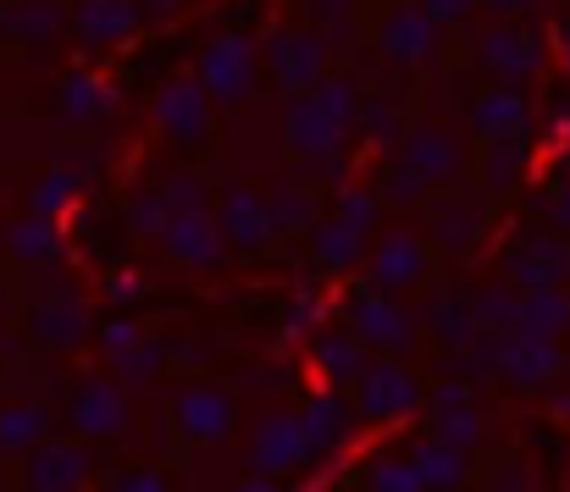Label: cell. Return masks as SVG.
<instances>
[{"mask_svg": "<svg viewBox=\"0 0 570 492\" xmlns=\"http://www.w3.org/2000/svg\"><path fill=\"white\" fill-rule=\"evenodd\" d=\"M361 100H366V95H361L355 78L327 72L311 95H294V100L283 106V145H288V156L299 161V171L344 156V145H350V134H355V117H361Z\"/></svg>", "mask_w": 570, "mask_h": 492, "instance_id": "1", "label": "cell"}, {"mask_svg": "<svg viewBox=\"0 0 570 492\" xmlns=\"http://www.w3.org/2000/svg\"><path fill=\"white\" fill-rule=\"evenodd\" d=\"M327 56H333V45L322 39V28H311V22H283V28H272V39L261 45V72L294 100V95H311V89L327 78Z\"/></svg>", "mask_w": 570, "mask_h": 492, "instance_id": "2", "label": "cell"}, {"mask_svg": "<svg viewBox=\"0 0 570 492\" xmlns=\"http://www.w3.org/2000/svg\"><path fill=\"white\" fill-rule=\"evenodd\" d=\"M504 283L515 294H543V288H560L570 283V238L554 227H527L504 244V260H499Z\"/></svg>", "mask_w": 570, "mask_h": 492, "instance_id": "3", "label": "cell"}, {"mask_svg": "<svg viewBox=\"0 0 570 492\" xmlns=\"http://www.w3.org/2000/svg\"><path fill=\"white\" fill-rule=\"evenodd\" d=\"M194 83L210 95V106H244L261 83V50L249 33H216L199 50V72Z\"/></svg>", "mask_w": 570, "mask_h": 492, "instance_id": "4", "label": "cell"}, {"mask_svg": "<svg viewBox=\"0 0 570 492\" xmlns=\"http://www.w3.org/2000/svg\"><path fill=\"white\" fill-rule=\"evenodd\" d=\"M476 67L493 72L499 83L521 89L527 78H538L549 67V50H543L538 28H527V22H488L476 33Z\"/></svg>", "mask_w": 570, "mask_h": 492, "instance_id": "5", "label": "cell"}, {"mask_svg": "<svg viewBox=\"0 0 570 492\" xmlns=\"http://www.w3.org/2000/svg\"><path fill=\"white\" fill-rule=\"evenodd\" d=\"M344 332H355L366 348H382V354H404V348H415V316L399 311L387 294L366 288V283L344 294Z\"/></svg>", "mask_w": 570, "mask_h": 492, "instance_id": "6", "label": "cell"}, {"mask_svg": "<svg viewBox=\"0 0 570 492\" xmlns=\"http://www.w3.org/2000/svg\"><path fill=\"white\" fill-rule=\"evenodd\" d=\"M426 272H432V249L415 238V233H404V227H393L387 238L372 244V255H366V288H377V294H415L421 283H426Z\"/></svg>", "mask_w": 570, "mask_h": 492, "instance_id": "7", "label": "cell"}, {"mask_svg": "<svg viewBox=\"0 0 570 492\" xmlns=\"http://www.w3.org/2000/svg\"><path fill=\"white\" fill-rule=\"evenodd\" d=\"M210 222H216L222 244H227V249H244V255H266L272 238H277V233H272V216H266V199H261V188H249V183H227V188L216 194Z\"/></svg>", "mask_w": 570, "mask_h": 492, "instance_id": "8", "label": "cell"}, {"mask_svg": "<svg viewBox=\"0 0 570 492\" xmlns=\"http://www.w3.org/2000/svg\"><path fill=\"white\" fill-rule=\"evenodd\" d=\"M361 393H355V410L366 415V421H399V415H410L426 393H421V376L410 371V365H399V360H377V365H366V376L355 382Z\"/></svg>", "mask_w": 570, "mask_h": 492, "instance_id": "9", "label": "cell"}, {"mask_svg": "<svg viewBox=\"0 0 570 492\" xmlns=\"http://www.w3.org/2000/svg\"><path fill=\"white\" fill-rule=\"evenodd\" d=\"M28 332H33L39 343H50V348H78V343L95 332V316H89V305H83L78 288L56 283V288H45V294L28 305Z\"/></svg>", "mask_w": 570, "mask_h": 492, "instance_id": "10", "label": "cell"}, {"mask_svg": "<svg viewBox=\"0 0 570 492\" xmlns=\"http://www.w3.org/2000/svg\"><path fill=\"white\" fill-rule=\"evenodd\" d=\"M210 122H216V106H210V95L194 78H173L156 95V128L173 145H205L210 139Z\"/></svg>", "mask_w": 570, "mask_h": 492, "instance_id": "11", "label": "cell"}, {"mask_svg": "<svg viewBox=\"0 0 570 492\" xmlns=\"http://www.w3.org/2000/svg\"><path fill=\"white\" fill-rule=\"evenodd\" d=\"M393 161L410 166L426 188H443V183H454V177L465 171V150H460V139H454L449 128H410V134L399 139Z\"/></svg>", "mask_w": 570, "mask_h": 492, "instance_id": "12", "label": "cell"}, {"mask_svg": "<svg viewBox=\"0 0 570 492\" xmlns=\"http://www.w3.org/2000/svg\"><path fill=\"white\" fill-rule=\"evenodd\" d=\"M156 244H161L167 260H178V266H189V272H216L222 255H227V244H222L210 210H184V216H173V222L156 233Z\"/></svg>", "mask_w": 570, "mask_h": 492, "instance_id": "13", "label": "cell"}, {"mask_svg": "<svg viewBox=\"0 0 570 492\" xmlns=\"http://www.w3.org/2000/svg\"><path fill=\"white\" fill-rule=\"evenodd\" d=\"M493 371L504 382H515V387H543L549 376L566 371V354L554 343H543V337L510 332V337H493Z\"/></svg>", "mask_w": 570, "mask_h": 492, "instance_id": "14", "label": "cell"}, {"mask_svg": "<svg viewBox=\"0 0 570 492\" xmlns=\"http://www.w3.org/2000/svg\"><path fill=\"white\" fill-rule=\"evenodd\" d=\"M377 50L393 67H421L438 56V28L421 6H393L377 22Z\"/></svg>", "mask_w": 570, "mask_h": 492, "instance_id": "15", "label": "cell"}, {"mask_svg": "<svg viewBox=\"0 0 570 492\" xmlns=\"http://www.w3.org/2000/svg\"><path fill=\"white\" fill-rule=\"evenodd\" d=\"M532 128V100L510 83H493L471 100V134L482 145H499V139H527Z\"/></svg>", "mask_w": 570, "mask_h": 492, "instance_id": "16", "label": "cell"}, {"mask_svg": "<svg viewBox=\"0 0 570 492\" xmlns=\"http://www.w3.org/2000/svg\"><path fill=\"white\" fill-rule=\"evenodd\" d=\"M426 216H432V249L443 255H471L488 233V210L471 194H443L426 205Z\"/></svg>", "mask_w": 570, "mask_h": 492, "instance_id": "17", "label": "cell"}, {"mask_svg": "<svg viewBox=\"0 0 570 492\" xmlns=\"http://www.w3.org/2000/svg\"><path fill=\"white\" fill-rule=\"evenodd\" d=\"M249 460L261 471H299L311 460V443H305V426L294 410H272L255 421V437H249Z\"/></svg>", "mask_w": 570, "mask_h": 492, "instance_id": "18", "label": "cell"}, {"mask_svg": "<svg viewBox=\"0 0 570 492\" xmlns=\"http://www.w3.org/2000/svg\"><path fill=\"white\" fill-rule=\"evenodd\" d=\"M72 426H78L83 437H111V432H122V426H128V398H122V387L106 382V376H83L78 393H72Z\"/></svg>", "mask_w": 570, "mask_h": 492, "instance_id": "19", "label": "cell"}, {"mask_svg": "<svg viewBox=\"0 0 570 492\" xmlns=\"http://www.w3.org/2000/svg\"><path fill=\"white\" fill-rule=\"evenodd\" d=\"M261 199H266V216H272V233H277V238L311 233V227L327 216V210H322V188L305 183V177H283V183H272Z\"/></svg>", "mask_w": 570, "mask_h": 492, "instance_id": "20", "label": "cell"}, {"mask_svg": "<svg viewBox=\"0 0 570 492\" xmlns=\"http://www.w3.org/2000/svg\"><path fill=\"white\" fill-rule=\"evenodd\" d=\"M139 22H145L139 0H78V11H72L78 39H83V45H95V50L134 39V33H139Z\"/></svg>", "mask_w": 570, "mask_h": 492, "instance_id": "21", "label": "cell"}, {"mask_svg": "<svg viewBox=\"0 0 570 492\" xmlns=\"http://www.w3.org/2000/svg\"><path fill=\"white\" fill-rule=\"evenodd\" d=\"M366 255H372V238H366V233H355L350 222L322 216V222L311 227V260H316L322 272L350 277V272H361V266H366Z\"/></svg>", "mask_w": 570, "mask_h": 492, "instance_id": "22", "label": "cell"}, {"mask_svg": "<svg viewBox=\"0 0 570 492\" xmlns=\"http://www.w3.org/2000/svg\"><path fill=\"white\" fill-rule=\"evenodd\" d=\"M173 415H178V426L189 432L194 443H222L233 432V398L222 387H184Z\"/></svg>", "mask_w": 570, "mask_h": 492, "instance_id": "23", "label": "cell"}, {"mask_svg": "<svg viewBox=\"0 0 570 492\" xmlns=\"http://www.w3.org/2000/svg\"><path fill=\"white\" fill-rule=\"evenodd\" d=\"M410 471H415L421 492H460L465 482H471L465 454L449 449V443H438V437H421V443L410 449Z\"/></svg>", "mask_w": 570, "mask_h": 492, "instance_id": "24", "label": "cell"}, {"mask_svg": "<svg viewBox=\"0 0 570 492\" xmlns=\"http://www.w3.org/2000/svg\"><path fill=\"white\" fill-rule=\"evenodd\" d=\"M299 426H305V443H311V454H322V449H338V443H350V432H355V410H350L338 393H316V398L299 410Z\"/></svg>", "mask_w": 570, "mask_h": 492, "instance_id": "25", "label": "cell"}, {"mask_svg": "<svg viewBox=\"0 0 570 492\" xmlns=\"http://www.w3.org/2000/svg\"><path fill=\"white\" fill-rule=\"evenodd\" d=\"M83 476H89V454L72 449V443H50V449H39L33 465H28L33 492H78Z\"/></svg>", "mask_w": 570, "mask_h": 492, "instance_id": "26", "label": "cell"}, {"mask_svg": "<svg viewBox=\"0 0 570 492\" xmlns=\"http://www.w3.org/2000/svg\"><path fill=\"white\" fill-rule=\"evenodd\" d=\"M311 360H316V371H322L327 382H361L366 365H372V348H366L355 332L338 327V332H322V337H316Z\"/></svg>", "mask_w": 570, "mask_h": 492, "instance_id": "27", "label": "cell"}, {"mask_svg": "<svg viewBox=\"0 0 570 492\" xmlns=\"http://www.w3.org/2000/svg\"><path fill=\"white\" fill-rule=\"evenodd\" d=\"M111 106H117V89L100 78V72H67L61 78V117L67 122H100V117H111Z\"/></svg>", "mask_w": 570, "mask_h": 492, "instance_id": "28", "label": "cell"}, {"mask_svg": "<svg viewBox=\"0 0 570 492\" xmlns=\"http://www.w3.org/2000/svg\"><path fill=\"white\" fill-rule=\"evenodd\" d=\"M521 177H527V139H499V145H488V150L476 156V183H482V194H493V199L515 194Z\"/></svg>", "mask_w": 570, "mask_h": 492, "instance_id": "29", "label": "cell"}, {"mask_svg": "<svg viewBox=\"0 0 570 492\" xmlns=\"http://www.w3.org/2000/svg\"><path fill=\"white\" fill-rule=\"evenodd\" d=\"M566 327H570V294L566 288L521 294V316H515V332H521V337H543V343H554Z\"/></svg>", "mask_w": 570, "mask_h": 492, "instance_id": "30", "label": "cell"}, {"mask_svg": "<svg viewBox=\"0 0 570 492\" xmlns=\"http://www.w3.org/2000/svg\"><path fill=\"white\" fill-rule=\"evenodd\" d=\"M421 322L432 327V337H438V343H449L454 354L476 343L471 299H460V294H438V299H426V305H421Z\"/></svg>", "mask_w": 570, "mask_h": 492, "instance_id": "31", "label": "cell"}, {"mask_svg": "<svg viewBox=\"0 0 570 492\" xmlns=\"http://www.w3.org/2000/svg\"><path fill=\"white\" fill-rule=\"evenodd\" d=\"M515 316H521V294H515L510 283H488L482 294H471L476 337H510V332H515Z\"/></svg>", "mask_w": 570, "mask_h": 492, "instance_id": "32", "label": "cell"}, {"mask_svg": "<svg viewBox=\"0 0 570 492\" xmlns=\"http://www.w3.org/2000/svg\"><path fill=\"white\" fill-rule=\"evenodd\" d=\"M6 249L28 266H50V260H61V233L45 216H22V222L6 227Z\"/></svg>", "mask_w": 570, "mask_h": 492, "instance_id": "33", "label": "cell"}, {"mask_svg": "<svg viewBox=\"0 0 570 492\" xmlns=\"http://www.w3.org/2000/svg\"><path fill=\"white\" fill-rule=\"evenodd\" d=\"M6 28H11L17 39H28V45H45V39H56V33L67 28V17H61L56 0H17V6L6 11Z\"/></svg>", "mask_w": 570, "mask_h": 492, "instance_id": "34", "label": "cell"}, {"mask_svg": "<svg viewBox=\"0 0 570 492\" xmlns=\"http://www.w3.org/2000/svg\"><path fill=\"white\" fill-rule=\"evenodd\" d=\"M78 188H83V177H78V171H67V166L45 171V177L33 183V210H28V216H45V222L67 216V210L78 205Z\"/></svg>", "mask_w": 570, "mask_h": 492, "instance_id": "35", "label": "cell"}, {"mask_svg": "<svg viewBox=\"0 0 570 492\" xmlns=\"http://www.w3.org/2000/svg\"><path fill=\"white\" fill-rule=\"evenodd\" d=\"M333 216L372 238V227H377V216H382V194L377 188H361V183H344V188H338V199H333Z\"/></svg>", "mask_w": 570, "mask_h": 492, "instance_id": "36", "label": "cell"}, {"mask_svg": "<svg viewBox=\"0 0 570 492\" xmlns=\"http://www.w3.org/2000/svg\"><path fill=\"white\" fill-rule=\"evenodd\" d=\"M45 426H50V415L39 404H11V410H0V449H33L45 437Z\"/></svg>", "mask_w": 570, "mask_h": 492, "instance_id": "37", "label": "cell"}, {"mask_svg": "<svg viewBox=\"0 0 570 492\" xmlns=\"http://www.w3.org/2000/svg\"><path fill=\"white\" fill-rule=\"evenodd\" d=\"M355 128H361L372 145H387V150H399V139L410 134L393 100H361V117H355Z\"/></svg>", "mask_w": 570, "mask_h": 492, "instance_id": "38", "label": "cell"}, {"mask_svg": "<svg viewBox=\"0 0 570 492\" xmlns=\"http://www.w3.org/2000/svg\"><path fill=\"white\" fill-rule=\"evenodd\" d=\"M432 437L465 454V449L482 437V421H476V410H471V404H460V410H432Z\"/></svg>", "mask_w": 570, "mask_h": 492, "instance_id": "39", "label": "cell"}, {"mask_svg": "<svg viewBox=\"0 0 570 492\" xmlns=\"http://www.w3.org/2000/svg\"><path fill=\"white\" fill-rule=\"evenodd\" d=\"M322 316H327V299H322L316 288H305V294H294V299H288L283 327H288V337H311V332L322 327Z\"/></svg>", "mask_w": 570, "mask_h": 492, "instance_id": "40", "label": "cell"}, {"mask_svg": "<svg viewBox=\"0 0 570 492\" xmlns=\"http://www.w3.org/2000/svg\"><path fill=\"white\" fill-rule=\"evenodd\" d=\"M156 188H161V199H167V216L210 210V205H205V183H199L194 171H178V177H167V183H156Z\"/></svg>", "mask_w": 570, "mask_h": 492, "instance_id": "41", "label": "cell"}, {"mask_svg": "<svg viewBox=\"0 0 570 492\" xmlns=\"http://www.w3.org/2000/svg\"><path fill=\"white\" fill-rule=\"evenodd\" d=\"M128 222H134V233H145V238H156L173 216H167V199H161V188H139L134 194V205H128Z\"/></svg>", "mask_w": 570, "mask_h": 492, "instance_id": "42", "label": "cell"}, {"mask_svg": "<svg viewBox=\"0 0 570 492\" xmlns=\"http://www.w3.org/2000/svg\"><path fill=\"white\" fill-rule=\"evenodd\" d=\"M432 188L410 171V166H399V161H387V171H382V199L387 205H421Z\"/></svg>", "mask_w": 570, "mask_h": 492, "instance_id": "43", "label": "cell"}, {"mask_svg": "<svg viewBox=\"0 0 570 492\" xmlns=\"http://www.w3.org/2000/svg\"><path fill=\"white\" fill-rule=\"evenodd\" d=\"M161 360H167V343H161V337H145L134 354H122V360H117V371H122L128 382H150V376L161 371Z\"/></svg>", "mask_w": 570, "mask_h": 492, "instance_id": "44", "label": "cell"}, {"mask_svg": "<svg viewBox=\"0 0 570 492\" xmlns=\"http://www.w3.org/2000/svg\"><path fill=\"white\" fill-rule=\"evenodd\" d=\"M139 343H145V332H139V322H128V316H117V322L100 327V354H106L111 365H117L122 354H134Z\"/></svg>", "mask_w": 570, "mask_h": 492, "instance_id": "45", "label": "cell"}, {"mask_svg": "<svg viewBox=\"0 0 570 492\" xmlns=\"http://www.w3.org/2000/svg\"><path fill=\"white\" fill-rule=\"evenodd\" d=\"M415 6L432 17V28H460L482 11V0H415Z\"/></svg>", "mask_w": 570, "mask_h": 492, "instance_id": "46", "label": "cell"}, {"mask_svg": "<svg viewBox=\"0 0 570 492\" xmlns=\"http://www.w3.org/2000/svg\"><path fill=\"white\" fill-rule=\"evenodd\" d=\"M299 11L311 17V28H338V33H350L355 0H299Z\"/></svg>", "mask_w": 570, "mask_h": 492, "instance_id": "47", "label": "cell"}, {"mask_svg": "<svg viewBox=\"0 0 570 492\" xmlns=\"http://www.w3.org/2000/svg\"><path fill=\"white\" fill-rule=\"evenodd\" d=\"M372 492H421V482H415L410 460H387L372 471Z\"/></svg>", "mask_w": 570, "mask_h": 492, "instance_id": "48", "label": "cell"}, {"mask_svg": "<svg viewBox=\"0 0 570 492\" xmlns=\"http://www.w3.org/2000/svg\"><path fill=\"white\" fill-rule=\"evenodd\" d=\"M145 294H150V288H145V277H134V272H117V277L106 283V299H111V305H139Z\"/></svg>", "mask_w": 570, "mask_h": 492, "instance_id": "49", "label": "cell"}, {"mask_svg": "<svg viewBox=\"0 0 570 492\" xmlns=\"http://www.w3.org/2000/svg\"><path fill=\"white\" fill-rule=\"evenodd\" d=\"M543 216L554 222V233L570 238V183H554V188L543 194Z\"/></svg>", "mask_w": 570, "mask_h": 492, "instance_id": "50", "label": "cell"}, {"mask_svg": "<svg viewBox=\"0 0 570 492\" xmlns=\"http://www.w3.org/2000/svg\"><path fill=\"white\" fill-rule=\"evenodd\" d=\"M482 11H488L493 22H521V17L532 11V0H482Z\"/></svg>", "mask_w": 570, "mask_h": 492, "instance_id": "51", "label": "cell"}, {"mask_svg": "<svg viewBox=\"0 0 570 492\" xmlns=\"http://www.w3.org/2000/svg\"><path fill=\"white\" fill-rule=\"evenodd\" d=\"M117 492H173V488H167L161 476H122V482H117Z\"/></svg>", "mask_w": 570, "mask_h": 492, "instance_id": "52", "label": "cell"}, {"mask_svg": "<svg viewBox=\"0 0 570 492\" xmlns=\"http://www.w3.org/2000/svg\"><path fill=\"white\" fill-rule=\"evenodd\" d=\"M178 6H189V0H139V11H150V17H167V11H178Z\"/></svg>", "mask_w": 570, "mask_h": 492, "instance_id": "53", "label": "cell"}, {"mask_svg": "<svg viewBox=\"0 0 570 492\" xmlns=\"http://www.w3.org/2000/svg\"><path fill=\"white\" fill-rule=\"evenodd\" d=\"M554 139H560V150L570 145V111H560V117H554Z\"/></svg>", "mask_w": 570, "mask_h": 492, "instance_id": "54", "label": "cell"}, {"mask_svg": "<svg viewBox=\"0 0 570 492\" xmlns=\"http://www.w3.org/2000/svg\"><path fill=\"white\" fill-rule=\"evenodd\" d=\"M238 492H277V488H272V482H244Z\"/></svg>", "mask_w": 570, "mask_h": 492, "instance_id": "55", "label": "cell"}, {"mask_svg": "<svg viewBox=\"0 0 570 492\" xmlns=\"http://www.w3.org/2000/svg\"><path fill=\"white\" fill-rule=\"evenodd\" d=\"M560 177H566V183H570V145H566V150H560Z\"/></svg>", "mask_w": 570, "mask_h": 492, "instance_id": "56", "label": "cell"}]
</instances>
